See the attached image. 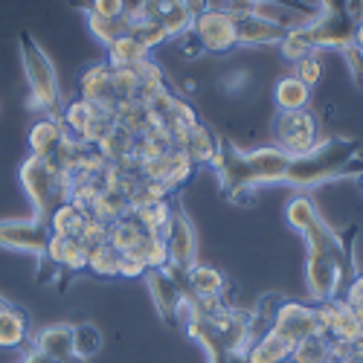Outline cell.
I'll use <instances>...</instances> for the list:
<instances>
[{
    "instance_id": "cell-1",
    "label": "cell",
    "mask_w": 363,
    "mask_h": 363,
    "mask_svg": "<svg viewBox=\"0 0 363 363\" xmlns=\"http://www.w3.org/2000/svg\"><path fill=\"white\" fill-rule=\"evenodd\" d=\"M343 177L352 180L363 177L360 143L352 137H328L308 155L291 157L285 184L299 192H308L314 186H325L331 180H343Z\"/></svg>"
},
{
    "instance_id": "cell-2",
    "label": "cell",
    "mask_w": 363,
    "mask_h": 363,
    "mask_svg": "<svg viewBox=\"0 0 363 363\" xmlns=\"http://www.w3.org/2000/svg\"><path fill=\"white\" fill-rule=\"evenodd\" d=\"M18 52H21L23 76L29 84V105H33V111H41L50 119H62V111H65L62 84H58V73H55L52 58L29 33L18 35Z\"/></svg>"
},
{
    "instance_id": "cell-3",
    "label": "cell",
    "mask_w": 363,
    "mask_h": 363,
    "mask_svg": "<svg viewBox=\"0 0 363 363\" xmlns=\"http://www.w3.org/2000/svg\"><path fill=\"white\" fill-rule=\"evenodd\" d=\"M18 180L33 203V218L38 221L50 224V216L70 198V180L52 160L29 155L18 169Z\"/></svg>"
},
{
    "instance_id": "cell-4",
    "label": "cell",
    "mask_w": 363,
    "mask_h": 363,
    "mask_svg": "<svg viewBox=\"0 0 363 363\" xmlns=\"http://www.w3.org/2000/svg\"><path fill=\"white\" fill-rule=\"evenodd\" d=\"M209 169L216 172L218 184H221V192L233 201V203H253L256 201V180L247 169V160H245V151H241L233 140L221 137L218 140V155L216 160L209 163Z\"/></svg>"
},
{
    "instance_id": "cell-5",
    "label": "cell",
    "mask_w": 363,
    "mask_h": 363,
    "mask_svg": "<svg viewBox=\"0 0 363 363\" xmlns=\"http://www.w3.org/2000/svg\"><path fill=\"white\" fill-rule=\"evenodd\" d=\"M270 335L279 337L282 343H288L291 349H296L299 340H306V337L325 335L320 306H306V302L285 299L277 311L274 325H270Z\"/></svg>"
},
{
    "instance_id": "cell-6",
    "label": "cell",
    "mask_w": 363,
    "mask_h": 363,
    "mask_svg": "<svg viewBox=\"0 0 363 363\" xmlns=\"http://www.w3.org/2000/svg\"><path fill=\"white\" fill-rule=\"evenodd\" d=\"M274 145L291 157H302L320 145L317 119L311 111H279L274 119Z\"/></svg>"
},
{
    "instance_id": "cell-7",
    "label": "cell",
    "mask_w": 363,
    "mask_h": 363,
    "mask_svg": "<svg viewBox=\"0 0 363 363\" xmlns=\"http://www.w3.org/2000/svg\"><path fill=\"white\" fill-rule=\"evenodd\" d=\"M163 241H166V253H169V264L180 274H186L198 264V235L195 227L186 216L184 203L177 198H172V216L169 224L163 230Z\"/></svg>"
},
{
    "instance_id": "cell-8",
    "label": "cell",
    "mask_w": 363,
    "mask_h": 363,
    "mask_svg": "<svg viewBox=\"0 0 363 363\" xmlns=\"http://www.w3.org/2000/svg\"><path fill=\"white\" fill-rule=\"evenodd\" d=\"M62 125L67 128L70 137L87 143V145H99V140L113 128V111L99 108L94 102H87L82 96H76L73 102L65 105L62 111Z\"/></svg>"
},
{
    "instance_id": "cell-9",
    "label": "cell",
    "mask_w": 363,
    "mask_h": 363,
    "mask_svg": "<svg viewBox=\"0 0 363 363\" xmlns=\"http://www.w3.org/2000/svg\"><path fill=\"white\" fill-rule=\"evenodd\" d=\"M145 285H148V294H151V302L160 314V320L172 328H177V314H180V306L186 299V282H184V274L174 270L172 264L166 267H151L148 274L143 277Z\"/></svg>"
},
{
    "instance_id": "cell-10",
    "label": "cell",
    "mask_w": 363,
    "mask_h": 363,
    "mask_svg": "<svg viewBox=\"0 0 363 363\" xmlns=\"http://www.w3.org/2000/svg\"><path fill=\"white\" fill-rule=\"evenodd\" d=\"M189 35L198 44V50L209 52V55H227V52H233L238 47L235 18L224 6H213L209 12H203L201 18H195Z\"/></svg>"
},
{
    "instance_id": "cell-11",
    "label": "cell",
    "mask_w": 363,
    "mask_h": 363,
    "mask_svg": "<svg viewBox=\"0 0 363 363\" xmlns=\"http://www.w3.org/2000/svg\"><path fill=\"white\" fill-rule=\"evenodd\" d=\"M52 230L47 221L38 218H12V221H0V247L15 250V253H29L38 262L47 256Z\"/></svg>"
},
{
    "instance_id": "cell-12",
    "label": "cell",
    "mask_w": 363,
    "mask_h": 363,
    "mask_svg": "<svg viewBox=\"0 0 363 363\" xmlns=\"http://www.w3.org/2000/svg\"><path fill=\"white\" fill-rule=\"evenodd\" d=\"M320 314H323V325H325V337L331 343H337V346H346V354H349V346L363 337V317L349 306L343 296L323 302Z\"/></svg>"
},
{
    "instance_id": "cell-13",
    "label": "cell",
    "mask_w": 363,
    "mask_h": 363,
    "mask_svg": "<svg viewBox=\"0 0 363 363\" xmlns=\"http://www.w3.org/2000/svg\"><path fill=\"white\" fill-rule=\"evenodd\" d=\"M140 172H143V177L157 180V184H163V186L174 195V192H180V189H184L189 180L195 177L198 166H195V163L184 155V151L174 145V148L166 151L163 157H157V160H151V163L140 166Z\"/></svg>"
},
{
    "instance_id": "cell-14",
    "label": "cell",
    "mask_w": 363,
    "mask_h": 363,
    "mask_svg": "<svg viewBox=\"0 0 363 363\" xmlns=\"http://www.w3.org/2000/svg\"><path fill=\"white\" fill-rule=\"evenodd\" d=\"M140 18L157 23L169 38L189 35V29H192V15L186 12L184 0H143V15Z\"/></svg>"
},
{
    "instance_id": "cell-15",
    "label": "cell",
    "mask_w": 363,
    "mask_h": 363,
    "mask_svg": "<svg viewBox=\"0 0 363 363\" xmlns=\"http://www.w3.org/2000/svg\"><path fill=\"white\" fill-rule=\"evenodd\" d=\"M245 160H247V169H250V174L256 180V186L285 184V174H288V166H291V155H285V151L277 148L274 143L259 145L253 151H245Z\"/></svg>"
},
{
    "instance_id": "cell-16",
    "label": "cell",
    "mask_w": 363,
    "mask_h": 363,
    "mask_svg": "<svg viewBox=\"0 0 363 363\" xmlns=\"http://www.w3.org/2000/svg\"><path fill=\"white\" fill-rule=\"evenodd\" d=\"M218 140H221V134H216L206 123L198 119L195 125H189L184 134L174 137V145L184 151L195 166H209L218 155Z\"/></svg>"
},
{
    "instance_id": "cell-17",
    "label": "cell",
    "mask_w": 363,
    "mask_h": 363,
    "mask_svg": "<svg viewBox=\"0 0 363 363\" xmlns=\"http://www.w3.org/2000/svg\"><path fill=\"white\" fill-rule=\"evenodd\" d=\"M79 96L94 102L99 108L113 111L116 105V84H113V70L108 67V62H96L90 65L82 79H79Z\"/></svg>"
},
{
    "instance_id": "cell-18",
    "label": "cell",
    "mask_w": 363,
    "mask_h": 363,
    "mask_svg": "<svg viewBox=\"0 0 363 363\" xmlns=\"http://www.w3.org/2000/svg\"><path fill=\"white\" fill-rule=\"evenodd\" d=\"M233 15V12H230ZM235 18V38L238 47H279L288 29L253 15H233Z\"/></svg>"
},
{
    "instance_id": "cell-19",
    "label": "cell",
    "mask_w": 363,
    "mask_h": 363,
    "mask_svg": "<svg viewBox=\"0 0 363 363\" xmlns=\"http://www.w3.org/2000/svg\"><path fill=\"white\" fill-rule=\"evenodd\" d=\"M47 264H52L58 274H82L87 270V247L82 238H73V235H52L50 238V247H47V256L41 259Z\"/></svg>"
},
{
    "instance_id": "cell-20",
    "label": "cell",
    "mask_w": 363,
    "mask_h": 363,
    "mask_svg": "<svg viewBox=\"0 0 363 363\" xmlns=\"http://www.w3.org/2000/svg\"><path fill=\"white\" fill-rule=\"evenodd\" d=\"M33 349L65 363L67 357H73V325L70 323H52L44 325L33 335Z\"/></svg>"
},
{
    "instance_id": "cell-21",
    "label": "cell",
    "mask_w": 363,
    "mask_h": 363,
    "mask_svg": "<svg viewBox=\"0 0 363 363\" xmlns=\"http://www.w3.org/2000/svg\"><path fill=\"white\" fill-rule=\"evenodd\" d=\"M65 140H67V128L62 125V119L44 116L29 128V155L44 157V160H55Z\"/></svg>"
},
{
    "instance_id": "cell-22",
    "label": "cell",
    "mask_w": 363,
    "mask_h": 363,
    "mask_svg": "<svg viewBox=\"0 0 363 363\" xmlns=\"http://www.w3.org/2000/svg\"><path fill=\"white\" fill-rule=\"evenodd\" d=\"M29 340V314L0 296V349H23Z\"/></svg>"
},
{
    "instance_id": "cell-23",
    "label": "cell",
    "mask_w": 363,
    "mask_h": 363,
    "mask_svg": "<svg viewBox=\"0 0 363 363\" xmlns=\"http://www.w3.org/2000/svg\"><path fill=\"white\" fill-rule=\"evenodd\" d=\"M134 145H137V137L113 123V128L99 140L96 151L102 155V160H105L108 166L128 169V166H134Z\"/></svg>"
},
{
    "instance_id": "cell-24",
    "label": "cell",
    "mask_w": 363,
    "mask_h": 363,
    "mask_svg": "<svg viewBox=\"0 0 363 363\" xmlns=\"http://www.w3.org/2000/svg\"><path fill=\"white\" fill-rule=\"evenodd\" d=\"M184 282H186V291L195 299H209V296L227 299V277L221 274L218 267H209V264L198 262L192 270L184 274Z\"/></svg>"
},
{
    "instance_id": "cell-25",
    "label": "cell",
    "mask_w": 363,
    "mask_h": 363,
    "mask_svg": "<svg viewBox=\"0 0 363 363\" xmlns=\"http://www.w3.org/2000/svg\"><path fill=\"white\" fill-rule=\"evenodd\" d=\"M308 102H311V87L294 73L282 76L274 84V105L279 111H308Z\"/></svg>"
},
{
    "instance_id": "cell-26",
    "label": "cell",
    "mask_w": 363,
    "mask_h": 363,
    "mask_svg": "<svg viewBox=\"0 0 363 363\" xmlns=\"http://www.w3.org/2000/svg\"><path fill=\"white\" fill-rule=\"evenodd\" d=\"M148 58H151V52L131 35L116 38L108 47V67L111 70H137L143 62H148Z\"/></svg>"
},
{
    "instance_id": "cell-27",
    "label": "cell",
    "mask_w": 363,
    "mask_h": 363,
    "mask_svg": "<svg viewBox=\"0 0 363 363\" xmlns=\"http://www.w3.org/2000/svg\"><path fill=\"white\" fill-rule=\"evenodd\" d=\"M87 221H90L87 209H82V206L73 203V201H65V203L50 216V230H52V235H73V238H79L82 230L87 227Z\"/></svg>"
},
{
    "instance_id": "cell-28",
    "label": "cell",
    "mask_w": 363,
    "mask_h": 363,
    "mask_svg": "<svg viewBox=\"0 0 363 363\" xmlns=\"http://www.w3.org/2000/svg\"><path fill=\"white\" fill-rule=\"evenodd\" d=\"M331 360H335V343L325 335L299 340V346L291 354V363H331Z\"/></svg>"
},
{
    "instance_id": "cell-29",
    "label": "cell",
    "mask_w": 363,
    "mask_h": 363,
    "mask_svg": "<svg viewBox=\"0 0 363 363\" xmlns=\"http://www.w3.org/2000/svg\"><path fill=\"white\" fill-rule=\"evenodd\" d=\"M87 21V29H90V35H94L99 44L111 47L116 38H123L131 33V21L128 18H99V15H84Z\"/></svg>"
},
{
    "instance_id": "cell-30",
    "label": "cell",
    "mask_w": 363,
    "mask_h": 363,
    "mask_svg": "<svg viewBox=\"0 0 363 363\" xmlns=\"http://www.w3.org/2000/svg\"><path fill=\"white\" fill-rule=\"evenodd\" d=\"M102 343H105V337H102L99 325L87 323V320L84 323H73V354L76 357L90 360L94 354L102 352Z\"/></svg>"
},
{
    "instance_id": "cell-31",
    "label": "cell",
    "mask_w": 363,
    "mask_h": 363,
    "mask_svg": "<svg viewBox=\"0 0 363 363\" xmlns=\"http://www.w3.org/2000/svg\"><path fill=\"white\" fill-rule=\"evenodd\" d=\"M87 270L102 279L119 277V253L111 247V241H102V245L87 250Z\"/></svg>"
},
{
    "instance_id": "cell-32",
    "label": "cell",
    "mask_w": 363,
    "mask_h": 363,
    "mask_svg": "<svg viewBox=\"0 0 363 363\" xmlns=\"http://www.w3.org/2000/svg\"><path fill=\"white\" fill-rule=\"evenodd\" d=\"M128 35H131V38H137L148 52H151V50H157V47H163V44L169 41V35L163 33V29H160L157 23L145 21V18L131 21V33H128Z\"/></svg>"
},
{
    "instance_id": "cell-33",
    "label": "cell",
    "mask_w": 363,
    "mask_h": 363,
    "mask_svg": "<svg viewBox=\"0 0 363 363\" xmlns=\"http://www.w3.org/2000/svg\"><path fill=\"white\" fill-rule=\"evenodd\" d=\"M84 15H99V18H125V0H70Z\"/></svg>"
},
{
    "instance_id": "cell-34",
    "label": "cell",
    "mask_w": 363,
    "mask_h": 363,
    "mask_svg": "<svg viewBox=\"0 0 363 363\" xmlns=\"http://www.w3.org/2000/svg\"><path fill=\"white\" fill-rule=\"evenodd\" d=\"M294 76L302 79L308 87L320 84V79H323V52H308L306 58H299L296 67H294Z\"/></svg>"
},
{
    "instance_id": "cell-35",
    "label": "cell",
    "mask_w": 363,
    "mask_h": 363,
    "mask_svg": "<svg viewBox=\"0 0 363 363\" xmlns=\"http://www.w3.org/2000/svg\"><path fill=\"white\" fill-rule=\"evenodd\" d=\"M245 4H277V6H285V9H294L306 18H317L320 15V6L317 4H308V0H245Z\"/></svg>"
},
{
    "instance_id": "cell-36",
    "label": "cell",
    "mask_w": 363,
    "mask_h": 363,
    "mask_svg": "<svg viewBox=\"0 0 363 363\" xmlns=\"http://www.w3.org/2000/svg\"><path fill=\"white\" fill-rule=\"evenodd\" d=\"M343 299L363 317V274H354V277L349 279V285L343 288Z\"/></svg>"
},
{
    "instance_id": "cell-37",
    "label": "cell",
    "mask_w": 363,
    "mask_h": 363,
    "mask_svg": "<svg viewBox=\"0 0 363 363\" xmlns=\"http://www.w3.org/2000/svg\"><path fill=\"white\" fill-rule=\"evenodd\" d=\"M340 55L346 58V67H349V73H352L354 84H357V87H363V50H357V47L352 44V47H346Z\"/></svg>"
},
{
    "instance_id": "cell-38",
    "label": "cell",
    "mask_w": 363,
    "mask_h": 363,
    "mask_svg": "<svg viewBox=\"0 0 363 363\" xmlns=\"http://www.w3.org/2000/svg\"><path fill=\"white\" fill-rule=\"evenodd\" d=\"M148 274V267L137 256H123L119 253V277L123 279H143Z\"/></svg>"
},
{
    "instance_id": "cell-39",
    "label": "cell",
    "mask_w": 363,
    "mask_h": 363,
    "mask_svg": "<svg viewBox=\"0 0 363 363\" xmlns=\"http://www.w3.org/2000/svg\"><path fill=\"white\" fill-rule=\"evenodd\" d=\"M245 84H247V73H241V70L221 79V90H227V94H241V90H245Z\"/></svg>"
},
{
    "instance_id": "cell-40",
    "label": "cell",
    "mask_w": 363,
    "mask_h": 363,
    "mask_svg": "<svg viewBox=\"0 0 363 363\" xmlns=\"http://www.w3.org/2000/svg\"><path fill=\"white\" fill-rule=\"evenodd\" d=\"M184 4H186V12L192 15V21H195V18H201L203 12L213 9V4H209V0H184Z\"/></svg>"
},
{
    "instance_id": "cell-41",
    "label": "cell",
    "mask_w": 363,
    "mask_h": 363,
    "mask_svg": "<svg viewBox=\"0 0 363 363\" xmlns=\"http://www.w3.org/2000/svg\"><path fill=\"white\" fill-rule=\"evenodd\" d=\"M18 363H58V360H52V357H47V354H41V352H35L33 346H29V349L21 354Z\"/></svg>"
},
{
    "instance_id": "cell-42",
    "label": "cell",
    "mask_w": 363,
    "mask_h": 363,
    "mask_svg": "<svg viewBox=\"0 0 363 363\" xmlns=\"http://www.w3.org/2000/svg\"><path fill=\"white\" fill-rule=\"evenodd\" d=\"M354 23L363 18V0H346V9H343Z\"/></svg>"
},
{
    "instance_id": "cell-43",
    "label": "cell",
    "mask_w": 363,
    "mask_h": 363,
    "mask_svg": "<svg viewBox=\"0 0 363 363\" xmlns=\"http://www.w3.org/2000/svg\"><path fill=\"white\" fill-rule=\"evenodd\" d=\"M320 12H343L346 9V0H317Z\"/></svg>"
},
{
    "instance_id": "cell-44",
    "label": "cell",
    "mask_w": 363,
    "mask_h": 363,
    "mask_svg": "<svg viewBox=\"0 0 363 363\" xmlns=\"http://www.w3.org/2000/svg\"><path fill=\"white\" fill-rule=\"evenodd\" d=\"M357 50H363V18L354 23V41H352Z\"/></svg>"
},
{
    "instance_id": "cell-45",
    "label": "cell",
    "mask_w": 363,
    "mask_h": 363,
    "mask_svg": "<svg viewBox=\"0 0 363 363\" xmlns=\"http://www.w3.org/2000/svg\"><path fill=\"white\" fill-rule=\"evenodd\" d=\"M331 363H363L360 357H354V354H340V357H335Z\"/></svg>"
},
{
    "instance_id": "cell-46",
    "label": "cell",
    "mask_w": 363,
    "mask_h": 363,
    "mask_svg": "<svg viewBox=\"0 0 363 363\" xmlns=\"http://www.w3.org/2000/svg\"><path fill=\"white\" fill-rule=\"evenodd\" d=\"M65 363H87V360H82V357H76V354H73V357H67Z\"/></svg>"
},
{
    "instance_id": "cell-47",
    "label": "cell",
    "mask_w": 363,
    "mask_h": 363,
    "mask_svg": "<svg viewBox=\"0 0 363 363\" xmlns=\"http://www.w3.org/2000/svg\"><path fill=\"white\" fill-rule=\"evenodd\" d=\"M357 189H360V192H363V177H357Z\"/></svg>"
},
{
    "instance_id": "cell-48",
    "label": "cell",
    "mask_w": 363,
    "mask_h": 363,
    "mask_svg": "<svg viewBox=\"0 0 363 363\" xmlns=\"http://www.w3.org/2000/svg\"><path fill=\"white\" fill-rule=\"evenodd\" d=\"M288 363H291V360H288Z\"/></svg>"
}]
</instances>
